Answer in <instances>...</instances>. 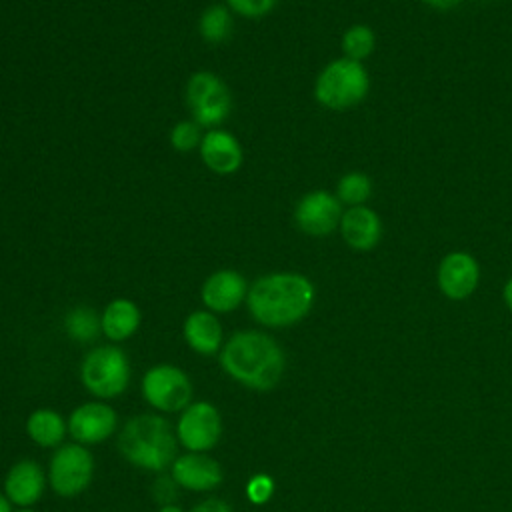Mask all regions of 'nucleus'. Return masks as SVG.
<instances>
[{
    "label": "nucleus",
    "mask_w": 512,
    "mask_h": 512,
    "mask_svg": "<svg viewBox=\"0 0 512 512\" xmlns=\"http://www.w3.org/2000/svg\"><path fill=\"white\" fill-rule=\"evenodd\" d=\"M372 194V182L364 172H348L336 184V198L346 206H364Z\"/></svg>",
    "instance_id": "obj_24"
},
{
    "label": "nucleus",
    "mask_w": 512,
    "mask_h": 512,
    "mask_svg": "<svg viewBox=\"0 0 512 512\" xmlns=\"http://www.w3.org/2000/svg\"><path fill=\"white\" fill-rule=\"evenodd\" d=\"M118 448L134 466L162 470L176 452V438L166 418L140 414L126 422L120 432Z\"/></svg>",
    "instance_id": "obj_3"
},
{
    "label": "nucleus",
    "mask_w": 512,
    "mask_h": 512,
    "mask_svg": "<svg viewBox=\"0 0 512 512\" xmlns=\"http://www.w3.org/2000/svg\"><path fill=\"white\" fill-rule=\"evenodd\" d=\"M480 282V266L468 252H450L440 260L438 286L450 300L468 298Z\"/></svg>",
    "instance_id": "obj_13"
},
{
    "label": "nucleus",
    "mask_w": 512,
    "mask_h": 512,
    "mask_svg": "<svg viewBox=\"0 0 512 512\" xmlns=\"http://www.w3.org/2000/svg\"><path fill=\"white\" fill-rule=\"evenodd\" d=\"M422 2L436 8V10H448V8L456 6L460 0H422Z\"/></svg>",
    "instance_id": "obj_30"
},
{
    "label": "nucleus",
    "mask_w": 512,
    "mask_h": 512,
    "mask_svg": "<svg viewBox=\"0 0 512 512\" xmlns=\"http://www.w3.org/2000/svg\"><path fill=\"white\" fill-rule=\"evenodd\" d=\"M222 434L218 410L210 402L188 404L178 420L176 436L190 452H206L216 446Z\"/></svg>",
    "instance_id": "obj_9"
},
{
    "label": "nucleus",
    "mask_w": 512,
    "mask_h": 512,
    "mask_svg": "<svg viewBox=\"0 0 512 512\" xmlns=\"http://www.w3.org/2000/svg\"><path fill=\"white\" fill-rule=\"evenodd\" d=\"M102 332L112 342L128 340L140 326V308L130 298H114L100 316Z\"/></svg>",
    "instance_id": "obj_19"
},
{
    "label": "nucleus",
    "mask_w": 512,
    "mask_h": 512,
    "mask_svg": "<svg viewBox=\"0 0 512 512\" xmlns=\"http://www.w3.org/2000/svg\"><path fill=\"white\" fill-rule=\"evenodd\" d=\"M340 46H342V52L346 58L362 62L374 52L376 36L372 32V28H368L366 24H354L342 34Z\"/></svg>",
    "instance_id": "obj_23"
},
{
    "label": "nucleus",
    "mask_w": 512,
    "mask_h": 512,
    "mask_svg": "<svg viewBox=\"0 0 512 512\" xmlns=\"http://www.w3.org/2000/svg\"><path fill=\"white\" fill-rule=\"evenodd\" d=\"M142 394L156 410L178 412L188 406L192 398V384L178 366L158 364L144 374Z\"/></svg>",
    "instance_id": "obj_7"
},
{
    "label": "nucleus",
    "mask_w": 512,
    "mask_h": 512,
    "mask_svg": "<svg viewBox=\"0 0 512 512\" xmlns=\"http://www.w3.org/2000/svg\"><path fill=\"white\" fill-rule=\"evenodd\" d=\"M274 492V480L268 474H256L246 484V496L254 504H264Z\"/></svg>",
    "instance_id": "obj_27"
},
{
    "label": "nucleus",
    "mask_w": 512,
    "mask_h": 512,
    "mask_svg": "<svg viewBox=\"0 0 512 512\" xmlns=\"http://www.w3.org/2000/svg\"><path fill=\"white\" fill-rule=\"evenodd\" d=\"M116 430V412L104 402L78 406L68 420V432L78 444H96Z\"/></svg>",
    "instance_id": "obj_14"
},
{
    "label": "nucleus",
    "mask_w": 512,
    "mask_h": 512,
    "mask_svg": "<svg viewBox=\"0 0 512 512\" xmlns=\"http://www.w3.org/2000/svg\"><path fill=\"white\" fill-rule=\"evenodd\" d=\"M198 152L204 166L218 176L238 172L244 162V150L240 140L224 128L206 130L200 140Z\"/></svg>",
    "instance_id": "obj_12"
},
{
    "label": "nucleus",
    "mask_w": 512,
    "mask_h": 512,
    "mask_svg": "<svg viewBox=\"0 0 512 512\" xmlns=\"http://www.w3.org/2000/svg\"><path fill=\"white\" fill-rule=\"evenodd\" d=\"M186 102L192 120L210 130L220 128L232 112V94L226 82L210 70L194 72L186 82Z\"/></svg>",
    "instance_id": "obj_5"
},
{
    "label": "nucleus",
    "mask_w": 512,
    "mask_h": 512,
    "mask_svg": "<svg viewBox=\"0 0 512 512\" xmlns=\"http://www.w3.org/2000/svg\"><path fill=\"white\" fill-rule=\"evenodd\" d=\"M64 330L72 340L90 342L98 336V332H102L100 316L88 306H76L66 314Z\"/></svg>",
    "instance_id": "obj_22"
},
{
    "label": "nucleus",
    "mask_w": 512,
    "mask_h": 512,
    "mask_svg": "<svg viewBox=\"0 0 512 512\" xmlns=\"http://www.w3.org/2000/svg\"><path fill=\"white\" fill-rule=\"evenodd\" d=\"M80 378L94 396L114 398L122 394L130 382V362L120 348L98 346L84 356Z\"/></svg>",
    "instance_id": "obj_6"
},
{
    "label": "nucleus",
    "mask_w": 512,
    "mask_h": 512,
    "mask_svg": "<svg viewBox=\"0 0 512 512\" xmlns=\"http://www.w3.org/2000/svg\"><path fill=\"white\" fill-rule=\"evenodd\" d=\"M504 302H506V306L512 310V278L504 284Z\"/></svg>",
    "instance_id": "obj_31"
},
{
    "label": "nucleus",
    "mask_w": 512,
    "mask_h": 512,
    "mask_svg": "<svg viewBox=\"0 0 512 512\" xmlns=\"http://www.w3.org/2000/svg\"><path fill=\"white\" fill-rule=\"evenodd\" d=\"M370 90V76L362 62L346 56L328 62L314 82V98L328 110H350L358 106Z\"/></svg>",
    "instance_id": "obj_4"
},
{
    "label": "nucleus",
    "mask_w": 512,
    "mask_h": 512,
    "mask_svg": "<svg viewBox=\"0 0 512 512\" xmlns=\"http://www.w3.org/2000/svg\"><path fill=\"white\" fill-rule=\"evenodd\" d=\"M220 364L236 382L254 390H270L282 378L284 352L272 336L240 330L222 346Z\"/></svg>",
    "instance_id": "obj_2"
},
{
    "label": "nucleus",
    "mask_w": 512,
    "mask_h": 512,
    "mask_svg": "<svg viewBox=\"0 0 512 512\" xmlns=\"http://www.w3.org/2000/svg\"><path fill=\"white\" fill-rule=\"evenodd\" d=\"M340 234L344 242L358 252L372 250L382 236V222L380 216L364 206H352L348 208L340 218Z\"/></svg>",
    "instance_id": "obj_16"
},
{
    "label": "nucleus",
    "mask_w": 512,
    "mask_h": 512,
    "mask_svg": "<svg viewBox=\"0 0 512 512\" xmlns=\"http://www.w3.org/2000/svg\"><path fill=\"white\" fill-rule=\"evenodd\" d=\"M42 490H44V474L34 460H20L8 470L4 492L10 502L26 508L40 498Z\"/></svg>",
    "instance_id": "obj_17"
},
{
    "label": "nucleus",
    "mask_w": 512,
    "mask_h": 512,
    "mask_svg": "<svg viewBox=\"0 0 512 512\" xmlns=\"http://www.w3.org/2000/svg\"><path fill=\"white\" fill-rule=\"evenodd\" d=\"M246 278L232 268H222L212 272L200 288V298L206 310L214 314H228L236 310L248 296Z\"/></svg>",
    "instance_id": "obj_11"
},
{
    "label": "nucleus",
    "mask_w": 512,
    "mask_h": 512,
    "mask_svg": "<svg viewBox=\"0 0 512 512\" xmlns=\"http://www.w3.org/2000/svg\"><path fill=\"white\" fill-rule=\"evenodd\" d=\"M176 480L170 476H162V478H158L156 480V484H154V488H152V492H154V496H156V500L158 502H162V506H166V504H172V500L176 498Z\"/></svg>",
    "instance_id": "obj_28"
},
{
    "label": "nucleus",
    "mask_w": 512,
    "mask_h": 512,
    "mask_svg": "<svg viewBox=\"0 0 512 512\" xmlns=\"http://www.w3.org/2000/svg\"><path fill=\"white\" fill-rule=\"evenodd\" d=\"M172 478L178 486L194 492H206L222 482V470L218 462L204 452H188L174 460Z\"/></svg>",
    "instance_id": "obj_15"
},
{
    "label": "nucleus",
    "mask_w": 512,
    "mask_h": 512,
    "mask_svg": "<svg viewBox=\"0 0 512 512\" xmlns=\"http://www.w3.org/2000/svg\"><path fill=\"white\" fill-rule=\"evenodd\" d=\"M0 512H12L10 500H8L4 494H0Z\"/></svg>",
    "instance_id": "obj_32"
},
{
    "label": "nucleus",
    "mask_w": 512,
    "mask_h": 512,
    "mask_svg": "<svg viewBox=\"0 0 512 512\" xmlns=\"http://www.w3.org/2000/svg\"><path fill=\"white\" fill-rule=\"evenodd\" d=\"M26 432L38 446L52 448L62 442V438L66 434V424L58 412L40 408L28 416Z\"/></svg>",
    "instance_id": "obj_20"
},
{
    "label": "nucleus",
    "mask_w": 512,
    "mask_h": 512,
    "mask_svg": "<svg viewBox=\"0 0 512 512\" xmlns=\"http://www.w3.org/2000/svg\"><path fill=\"white\" fill-rule=\"evenodd\" d=\"M342 214V204L336 194L326 190H312L298 200L294 208V222L304 234L322 238L340 226Z\"/></svg>",
    "instance_id": "obj_10"
},
{
    "label": "nucleus",
    "mask_w": 512,
    "mask_h": 512,
    "mask_svg": "<svg viewBox=\"0 0 512 512\" xmlns=\"http://www.w3.org/2000/svg\"><path fill=\"white\" fill-rule=\"evenodd\" d=\"M16 512H34V510H30V508H20V510H16Z\"/></svg>",
    "instance_id": "obj_34"
},
{
    "label": "nucleus",
    "mask_w": 512,
    "mask_h": 512,
    "mask_svg": "<svg viewBox=\"0 0 512 512\" xmlns=\"http://www.w3.org/2000/svg\"><path fill=\"white\" fill-rule=\"evenodd\" d=\"M202 136V126H198L194 120H180L172 126L168 140L176 152H192L198 150Z\"/></svg>",
    "instance_id": "obj_25"
},
{
    "label": "nucleus",
    "mask_w": 512,
    "mask_h": 512,
    "mask_svg": "<svg viewBox=\"0 0 512 512\" xmlns=\"http://www.w3.org/2000/svg\"><path fill=\"white\" fill-rule=\"evenodd\" d=\"M234 28L232 10L226 4H210L198 18V32L208 44H222L228 40Z\"/></svg>",
    "instance_id": "obj_21"
},
{
    "label": "nucleus",
    "mask_w": 512,
    "mask_h": 512,
    "mask_svg": "<svg viewBox=\"0 0 512 512\" xmlns=\"http://www.w3.org/2000/svg\"><path fill=\"white\" fill-rule=\"evenodd\" d=\"M224 4L242 18H262L276 8L278 0H224Z\"/></svg>",
    "instance_id": "obj_26"
},
{
    "label": "nucleus",
    "mask_w": 512,
    "mask_h": 512,
    "mask_svg": "<svg viewBox=\"0 0 512 512\" xmlns=\"http://www.w3.org/2000/svg\"><path fill=\"white\" fill-rule=\"evenodd\" d=\"M184 340L188 346L204 356L216 354L222 346V326L214 312L210 310H194L186 316L184 326Z\"/></svg>",
    "instance_id": "obj_18"
},
{
    "label": "nucleus",
    "mask_w": 512,
    "mask_h": 512,
    "mask_svg": "<svg viewBox=\"0 0 512 512\" xmlns=\"http://www.w3.org/2000/svg\"><path fill=\"white\" fill-rule=\"evenodd\" d=\"M160 512H184V510L178 508V506H174V504H166V506L160 508Z\"/></svg>",
    "instance_id": "obj_33"
},
{
    "label": "nucleus",
    "mask_w": 512,
    "mask_h": 512,
    "mask_svg": "<svg viewBox=\"0 0 512 512\" xmlns=\"http://www.w3.org/2000/svg\"><path fill=\"white\" fill-rule=\"evenodd\" d=\"M316 290L300 272H270L256 278L246 296L248 312L268 328H284L300 322L314 306Z\"/></svg>",
    "instance_id": "obj_1"
},
{
    "label": "nucleus",
    "mask_w": 512,
    "mask_h": 512,
    "mask_svg": "<svg viewBox=\"0 0 512 512\" xmlns=\"http://www.w3.org/2000/svg\"><path fill=\"white\" fill-rule=\"evenodd\" d=\"M192 512H232L230 506L218 498H208L192 508Z\"/></svg>",
    "instance_id": "obj_29"
},
{
    "label": "nucleus",
    "mask_w": 512,
    "mask_h": 512,
    "mask_svg": "<svg viewBox=\"0 0 512 512\" xmlns=\"http://www.w3.org/2000/svg\"><path fill=\"white\" fill-rule=\"evenodd\" d=\"M94 460L82 444H64L50 460L48 480L56 494L70 498L86 490L92 480Z\"/></svg>",
    "instance_id": "obj_8"
}]
</instances>
